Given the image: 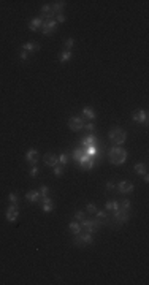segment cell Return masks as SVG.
I'll return each mask as SVG.
<instances>
[{
    "label": "cell",
    "mask_w": 149,
    "mask_h": 285,
    "mask_svg": "<svg viewBox=\"0 0 149 285\" xmlns=\"http://www.w3.org/2000/svg\"><path fill=\"white\" fill-rule=\"evenodd\" d=\"M108 155H110V162L114 165H122L127 160V151L124 148H113V149H110Z\"/></svg>",
    "instance_id": "cell-1"
},
{
    "label": "cell",
    "mask_w": 149,
    "mask_h": 285,
    "mask_svg": "<svg viewBox=\"0 0 149 285\" xmlns=\"http://www.w3.org/2000/svg\"><path fill=\"white\" fill-rule=\"evenodd\" d=\"M76 246L83 247V246H87V244H92V233H86V231H80L76 234V238H74L73 241Z\"/></svg>",
    "instance_id": "cell-2"
},
{
    "label": "cell",
    "mask_w": 149,
    "mask_h": 285,
    "mask_svg": "<svg viewBox=\"0 0 149 285\" xmlns=\"http://www.w3.org/2000/svg\"><path fill=\"white\" fill-rule=\"evenodd\" d=\"M108 138H110L111 141H114L116 144H122V142L126 141V133H124V130H121L119 127H116V128H111V130H110Z\"/></svg>",
    "instance_id": "cell-3"
},
{
    "label": "cell",
    "mask_w": 149,
    "mask_h": 285,
    "mask_svg": "<svg viewBox=\"0 0 149 285\" xmlns=\"http://www.w3.org/2000/svg\"><path fill=\"white\" fill-rule=\"evenodd\" d=\"M100 227V222L98 220H87V219H83L81 220V231H86V233H95Z\"/></svg>",
    "instance_id": "cell-4"
},
{
    "label": "cell",
    "mask_w": 149,
    "mask_h": 285,
    "mask_svg": "<svg viewBox=\"0 0 149 285\" xmlns=\"http://www.w3.org/2000/svg\"><path fill=\"white\" fill-rule=\"evenodd\" d=\"M56 19H46L43 24H41V32L44 35H51L54 33V29H56Z\"/></svg>",
    "instance_id": "cell-5"
},
{
    "label": "cell",
    "mask_w": 149,
    "mask_h": 285,
    "mask_svg": "<svg viewBox=\"0 0 149 285\" xmlns=\"http://www.w3.org/2000/svg\"><path fill=\"white\" fill-rule=\"evenodd\" d=\"M68 127H70V130H73V132H78V130H81V128L84 127L83 117H78V116L71 117L70 121H68Z\"/></svg>",
    "instance_id": "cell-6"
},
{
    "label": "cell",
    "mask_w": 149,
    "mask_h": 285,
    "mask_svg": "<svg viewBox=\"0 0 149 285\" xmlns=\"http://www.w3.org/2000/svg\"><path fill=\"white\" fill-rule=\"evenodd\" d=\"M132 119L135 122H138V124H146L147 122V112L144 109H136V111H133Z\"/></svg>",
    "instance_id": "cell-7"
},
{
    "label": "cell",
    "mask_w": 149,
    "mask_h": 285,
    "mask_svg": "<svg viewBox=\"0 0 149 285\" xmlns=\"http://www.w3.org/2000/svg\"><path fill=\"white\" fill-rule=\"evenodd\" d=\"M113 219H116V222H119V223H122V222H127V220H129V212H127V209H122V208H119L117 211H114V214H113Z\"/></svg>",
    "instance_id": "cell-8"
},
{
    "label": "cell",
    "mask_w": 149,
    "mask_h": 285,
    "mask_svg": "<svg viewBox=\"0 0 149 285\" xmlns=\"http://www.w3.org/2000/svg\"><path fill=\"white\" fill-rule=\"evenodd\" d=\"M18 214H19L18 204H11V206L8 208V211H7V220H8V222H14V220L18 219Z\"/></svg>",
    "instance_id": "cell-9"
},
{
    "label": "cell",
    "mask_w": 149,
    "mask_h": 285,
    "mask_svg": "<svg viewBox=\"0 0 149 285\" xmlns=\"http://www.w3.org/2000/svg\"><path fill=\"white\" fill-rule=\"evenodd\" d=\"M117 188H119L121 193H132L133 192V184L127 182V181H122V182H119Z\"/></svg>",
    "instance_id": "cell-10"
},
{
    "label": "cell",
    "mask_w": 149,
    "mask_h": 285,
    "mask_svg": "<svg viewBox=\"0 0 149 285\" xmlns=\"http://www.w3.org/2000/svg\"><path fill=\"white\" fill-rule=\"evenodd\" d=\"M26 160L30 165H37V162H38V151L37 149H29L27 154H26Z\"/></svg>",
    "instance_id": "cell-11"
},
{
    "label": "cell",
    "mask_w": 149,
    "mask_h": 285,
    "mask_svg": "<svg viewBox=\"0 0 149 285\" xmlns=\"http://www.w3.org/2000/svg\"><path fill=\"white\" fill-rule=\"evenodd\" d=\"M80 163H81V168H83V170H92V168H94V158H90V157H87V155H84V157L80 160Z\"/></svg>",
    "instance_id": "cell-12"
},
{
    "label": "cell",
    "mask_w": 149,
    "mask_h": 285,
    "mask_svg": "<svg viewBox=\"0 0 149 285\" xmlns=\"http://www.w3.org/2000/svg\"><path fill=\"white\" fill-rule=\"evenodd\" d=\"M44 163H46L48 166H53V168H54V166H56V165L59 163V158H57V157H56L54 154L48 152V154L44 155Z\"/></svg>",
    "instance_id": "cell-13"
},
{
    "label": "cell",
    "mask_w": 149,
    "mask_h": 285,
    "mask_svg": "<svg viewBox=\"0 0 149 285\" xmlns=\"http://www.w3.org/2000/svg\"><path fill=\"white\" fill-rule=\"evenodd\" d=\"M26 198H27L30 203H37L41 197H40V192H38V190H30V192L26 193Z\"/></svg>",
    "instance_id": "cell-14"
},
{
    "label": "cell",
    "mask_w": 149,
    "mask_h": 285,
    "mask_svg": "<svg viewBox=\"0 0 149 285\" xmlns=\"http://www.w3.org/2000/svg\"><path fill=\"white\" fill-rule=\"evenodd\" d=\"M41 16H43V18H48V19H53V16H56V14H54V11H53L51 7H49V5H44V7L41 8Z\"/></svg>",
    "instance_id": "cell-15"
},
{
    "label": "cell",
    "mask_w": 149,
    "mask_h": 285,
    "mask_svg": "<svg viewBox=\"0 0 149 285\" xmlns=\"http://www.w3.org/2000/svg\"><path fill=\"white\" fill-rule=\"evenodd\" d=\"M53 209H54L53 200H49L48 197H44V198H43V211H44V212H51Z\"/></svg>",
    "instance_id": "cell-16"
},
{
    "label": "cell",
    "mask_w": 149,
    "mask_h": 285,
    "mask_svg": "<svg viewBox=\"0 0 149 285\" xmlns=\"http://www.w3.org/2000/svg\"><path fill=\"white\" fill-rule=\"evenodd\" d=\"M22 49L26 51L27 54H29V52H35V51L40 49V44H37V43H27V44H24Z\"/></svg>",
    "instance_id": "cell-17"
},
{
    "label": "cell",
    "mask_w": 149,
    "mask_h": 285,
    "mask_svg": "<svg viewBox=\"0 0 149 285\" xmlns=\"http://www.w3.org/2000/svg\"><path fill=\"white\" fill-rule=\"evenodd\" d=\"M95 142H97V138L94 136V135H87L86 138H83V144L87 148V146H95Z\"/></svg>",
    "instance_id": "cell-18"
},
{
    "label": "cell",
    "mask_w": 149,
    "mask_h": 285,
    "mask_svg": "<svg viewBox=\"0 0 149 285\" xmlns=\"http://www.w3.org/2000/svg\"><path fill=\"white\" fill-rule=\"evenodd\" d=\"M41 24H43V21L40 19V18H35L32 22H30V26H29V29L32 30V32H35V30H38L40 27H41Z\"/></svg>",
    "instance_id": "cell-19"
},
{
    "label": "cell",
    "mask_w": 149,
    "mask_h": 285,
    "mask_svg": "<svg viewBox=\"0 0 149 285\" xmlns=\"http://www.w3.org/2000/svg\"><path fill=\"white\" fill-rule=\"evenodd\" d=\"M95 216H97V220H98V222H102V223H106V222H108V216H106L105 211H97Z\"/></svg>",
    "instance_id": "cell-20"
},
{
    "label": "cell",
    "mask_w": 149,
    "mask_h": 285,
    "mask_svg": "<svg viewBox=\"0 0 149 285\" xmlns=\"http://www.w3.org/2000/svg\"><path fill=\"white\" fill-rule=\"evenodd\" d=\"M51 8H53L54 14H57V13H62V10L65 8V2H54V5H53Z\"/></svg>",
    "instance_id": "cell-21"
},
{
    "label": "cell",
    "mask_w": 149,
    "mask_h": 285,
    "mask_svg": "<svg viewBox=\"0 0 149 285\" xmlns=\"http://www.w3.org/2000/svg\"><path fill=\"white\" fill-rule=\"evenodd\" d=\"M135 173H136V174H144V173H147V166H146L144 163H136V165H135Z\"/></svg>",
    "instance_id": "cell-22"
},
{
    "label": "cell",
    "mask_w": 149,
    "mask_h": 285,
    "mask_svg": "<svg viewBox=\"0 0 149 285\" xmlns=\"http://www.w3.org/2000/svg\"><path fill=\"white\" fill-rule=\"evenodd\" d=\"M83 116H84V117H87L89 121H92V119H95V112H94V111H92L90 108H84V109H83Z\"/></svg>",
    "instance_id": "cell-23"
},
{
    "label": "cell",
    "mask_w": 149,
    "mask_h": 285,
    "mask_svg": "<svg viewBox=\"0 0 149 285\" xmlns=\"http://www.w3.org/2000/svg\"><path fill=\"white\" fill-rule=\"evenodd\" d=\"M105 206H106V211H113V212L119 209V203L117 201H108Z\"/></svg>",
    "instance_id": "cell-24"
},
{
    "label": "cell",
    "mask_w": 149,
    "mask_h": 285,
    "mask_svg": "<svg viewBox=\"0 0 149 285\" xmlns=\"http://www.w3.org/2000/svg\"><path fill=\"white\" fill-rule=\"evenodd\" d=\"M70 230H71V233L78 234V233L81 231V223H78V222H71V223H70Z\"/></svg>",
    "instance_id": "cell-25"
},
{
    "label": "cell",
    "mask_w": 149,
    "mask_h": 285,
    "mask_svg": "<svg viewBox=\"0 0 149 285\" xmlns=\"http://www.w3.org/2000/svg\"><path fill=\"white\" fill-rule=\"evenodd\" d=\"M84 157V148L83 149H74L73 151V158L74 160H81Z\"/></svg>",
    "instance_id": "cell-26"
},
{
    "label": "cell",
    "mask_w": 149,
    "mask_h": 285,
    "mask_svg": "<svg viewBox=\"0 0 149 285\" xmlns=\"http://www.w3.org/2000/svg\"><path fill=\"white\" fill-rule=\"evenodd\" d=\"M70 57H71V52L70 51H65V52L60 54V62H67V60H70Z\"/></svg>",
    "instance_id": "cell-27"
},
{
    "label": "cell",
    "mask_w": 149,
    "mask_h": 285,
    "mask_svg": "<svg viewBox=\"0 0 149 285\" xmlns=\"http://www.w3.org/2000/svg\"><path fill=\"white\" fill-rule=\"evenodd\" d=\"M54 173H56V176H62V173H64V166L56 165V166H54Z\"/></svg>",
    "instance_id": "cell-28"
},
{
    "label": "cell",
    "mask_w": 149,
    "mask_h": 285,
    "mask_svg": "<svg viewBox=\"0 0 149 285\" xmlns=\"http://www.w3.org/2000/svg\"><path fill=\"white\" fill-rule=\"evenodd\" d=\"M48 192H49V187H46V185H43L41 188H40V197L41 198H44L46 195H48Z\"/></svg>",
    "instance_id": "cell-29"
},
{
    "label": "cell",
    "mask_w": 149,
    "mask_h": 285,
    "mask_svg": "<svg viewBox=\"0 0 149 285\" xmlns=\"http://www.w3.org/2000/svg\"><path fill=\"white\" fill-rule=\"evenodd\" d=\"M86 209H87L89 214H95V212H97V208H95V204H92V203H89V204L86 206Z\"/></svg>",
    "instance_id": "cell-30"
},
{
    "label": "cell",
    "mask_w": 149,
    "mask_h": 285,
    "mask_svg": "<svg viewBox=\"0 0 149 285\" xmlns=\"http://www.w3.org/2000/svg\"><path fill=\"white\" fill-rule=\"evenodd\" d=\"M73 44H74V40H73V38H68V40L65 41V48H67V51H70V49H71Z\"/></svg>",
    "instance_id": "cell-31"
},
{
    "label": "cell",
    "mask_w": 149,
    "mask_h": 285,
    "mask_svg": "<svg viewBox=\"0 0 149 285\" xmlns=\"http://www.w3.org/2000/svg\"><path fill=\"white\" fill-rule=\"evenodd\" d=\"M56 22H65L64 13H57V14H56Z\"/></svg>",
    "instance_id": "cell-32"
},
{
    "label": "cell",
    "mask_w": 149,
    "mask_h": 285,
    "mask_svg": "<svg viewBox=\"0 0 149 285\" xmlns=\"http://www.w3.org/2000/svg\"><path fill=\"white\" fill-rule=\"evenodd\" d=\"M57 158H59V162H60L62 165H65V163L68 162V157H67V154H62V155H59Z\"/></svg>",
    "instance_id": "cell-33"
},
{
    "label": "cell",
    "mask_w": 149,
    "mask_h": 285,
    "mask_svg": "<svg viewBox=\"0 0 149 285\" xmlns=\"http://www.w3.org/2000/svg\"><path fill=\"white\" fill-rule=\"evenodd\" d=\"M121 204H122V206H121L122 209H127V211H129V208H130V201H129V200H124V201H121Z\"/></svg>",
    "instance_id": "cell-34"
},
{
    "label": "cell",
    "mask_w": 149,
    "mask_h": 285,
    "mask_svg": "<svg viewBox=\"0 0 149 285\" xmlns=\"http://www.w3.org/2000/svg\"><path fill=\"white\" fill-rule=\"evenodd\" d=\"M10 201H11V204H18V195L16 193H10Z\"/></svg>",
    "instance_id": "cell-35"
},
{
    "label": "cell",
    "mask_w": 149,
    "mask_h": 285,
    "mask_svg": "<svg viewBox=\"0 0 149 285\" xmlns=\"http://www.w3.org/2000/svg\"><path fill=\"white\" fill-rule=\"evenodd\" d=\"M38 174V168H37V165H32V170H30V176L32 178H35Z\"/></svg>",
    "instance_id": "cell-36"
},
{
    "label": "cell",
    "mask_w": 149,
    "mask_h": 285,
    "mask_svg": "<svg viewBox=\"0 0 149 285\" xmlns=\"http://www.w3.org/2000/svg\"><path fill=\"white\" fill-rule=\"evenodd\" d=\"M74 219H78V220H83V219H84V212H83V211H78L76 214H74Z\"/></svg>",
    "instance_id": "cell-37"
},
{
    "label": "cell",
    "mask_w": 149,
    "mask_h": 285,
    "mask_svg": "<svg viewBox=\"0 0 149 285\" xmlns=\"http://www.w3.org/2000/svg\"><path fill=\"white\" fill-rule=\"evenodd\" d=\"M83 128H86L87 132H92V130H94V124L87 122V124H84V127H83Z\"/></svg>",
    "instance_id": "cell-38"
},
{
    "label": "cell",
    "mask_w": 149,
    "mask_h": 285,
    "mask_svg": "<svg viewBox=\"0 0 149 285\" xmlns=\"http://www.w3.org/2000/svg\"><path fill=\"white\" fill-rule=\"evenodd\" d=\"M27 57H29V54L22 49V52H21V59H22V60H27Z\"/></svg>",
    "instance_id": "cell-39"
},
{
    "label": "cell",
    "mask_w": 149,
    "mask_h": 285,
    "mask_svg": "<svg viewBox=\"0 0 149 285\" xmlns=\"http://www.w3.org/2000/svg\"><path fill=\"white\" fill-rule=\"evenodd\" d=\"M113 188H114V184L113 182H108L106 184V190H113Z\"/></svg>",
    "instance_id": "cell-40"
}]
</instances>
